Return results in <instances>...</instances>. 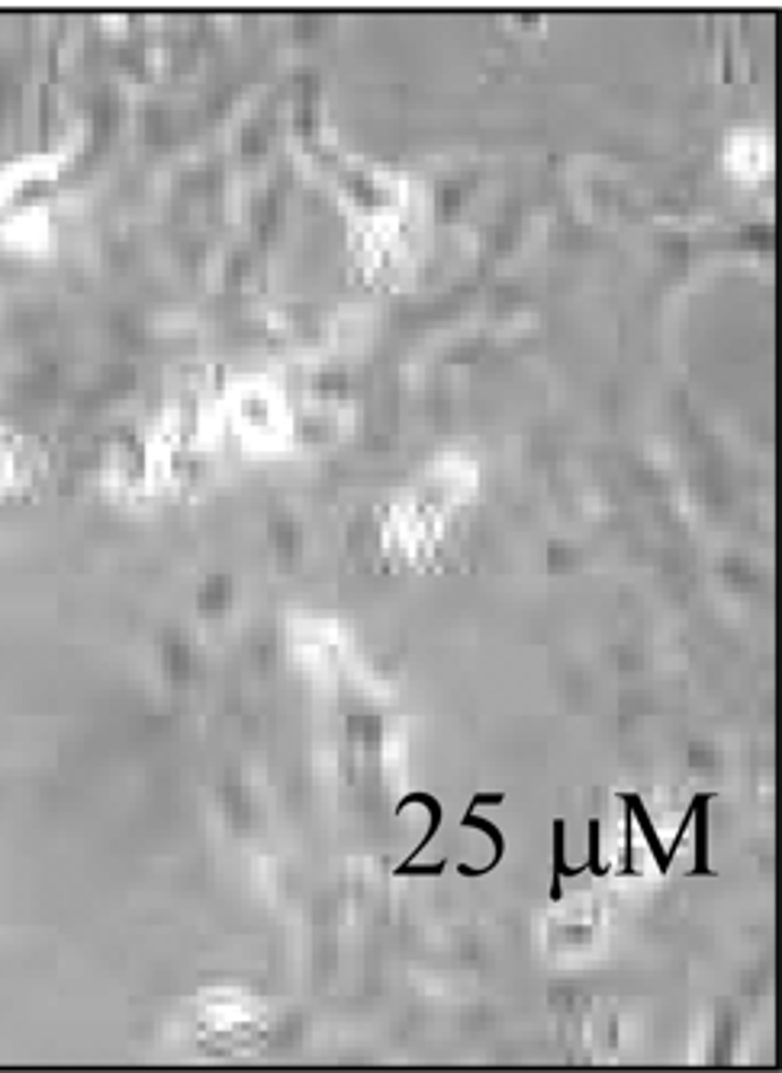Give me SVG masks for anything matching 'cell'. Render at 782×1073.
<instances>
[{
  "label": "cell",
  "instance_id": "7a4b0ae2",
  "mask_svg": "<svg viewBox=\"0 0 782 1073\" xmlns=\"http://www.w3.org/2000/svg\"><path fill=\"white\" fill-rule=\"evenodd\" d=\"M619 799H622L628 809H631V819H634V826L644 832V841H647V848H651V854H654V861H657V871H661V877H666L669 874L673 858L666 854V848L661 844V835H657L654 822H651V812H647L644 799H641L638 794H619Z\"/></svg>",
  "mask_w": 782,
  "mask_h": 1073
},
{
  "label": "cell",
  "instance_id": "5b68a950",
  "mask_svg": "<svg viewBox=\"0 0 782 1073\" xmlns=\"http://www.w3.org/2000/svg\"><path fill=\"white\" fill-rule=\"evenodd\" d=\"M426 806L429 809V832H426V838L413 848V854H409V861H416L426 848L431 844V838L438 835V829H441V819H444V809H441V803H438V796H431V794H406L403 796V803L396 806V812H406V806Z\"/></svg>",
  "mask_w": 782,
  "mask_h": 1073
},
{
  "label": "cell",
  "instance_id": "277c9868",
  "mask_svg": "<svg viewBox=\"0 0 782 1073\" xmlns=\"http://www.w3.org/2000/svg\"><path fill=\"white\" fill-rule=\"evenodd\" d=\"M564 835H567V822L554 819V877H550V900L554 903H560V896H564V880H577L583 874V868H567Z\"/></svg>",
  "mask_w": 782,
  "mask_h": 1073
},
{
  "label": "cell",
  "instance_id": "52a82bcc",
  "mask_svg": "<svg viewBox=\"0 0 782 1073\" xmlns=\"http://www.w3.org/2000/svg\"><path fill=\"white\" fill-rule=\"evenodd\" d=\"M441 871H444V861H438V864H416V861H406V864H399L393 874L396 877H441Z\"/></svg>",
  "mask_w": 782,
  "mask_h": 1073
},
{
  "label": "cell",
  "instance_id": "8992f818",
  "mask_svg": "<svg viewBox=\"0 0 782 1073\" xmlns=\"http://www.w3.org/2000/svg\"><path fill=\"white\" fill-rule=\"evenodd\" d=\"M587 829H589V858L587 864H580V868H583V874L592 871V877H609L612 874V868L599 861V835H602V826H599L596 819H589Z\"/></svg>",
  "mask_w": 782,
  "mask_h": 1073
},
{
  "label": "cell",
  "instance_id": "3957f363",
  "mask_svg": "<svg viewBox=\"0 0 782 1073\" xmlns=\"http://www.w3.org/2000/svg\"><path fill=\"white\" fill-rule=\"evenodd\" d=\"M708 803L711 794L693 796V819H696V864L686 877H715V868L708 864Z\"/></svg>",
  "mask_w": 782,
  "mask_h": 1073
},
{
  "label": "cell",
  "instance_id": "6da1fadb",
  "mask_svg": "<svg viewBox=\"0 0 782 1073\" xmlns=\"http://www.w3.org/2000/svg\"><path fill=\"white\" fill-rule=\"evenodd\" d=\"M476 803L470 799V809L464 812V819H461V829H476V832H483L490 841H493V861L486 864V868H468V864H461L458 868V874L461 877H468V880H476V877H486V874H493L500 864H503V858H506V835L500 832V826H493L490 819H480L476 816Z\"/></svg>",
  "mask_w": 782,
  "mask_h": 1073
}]
</instances>
